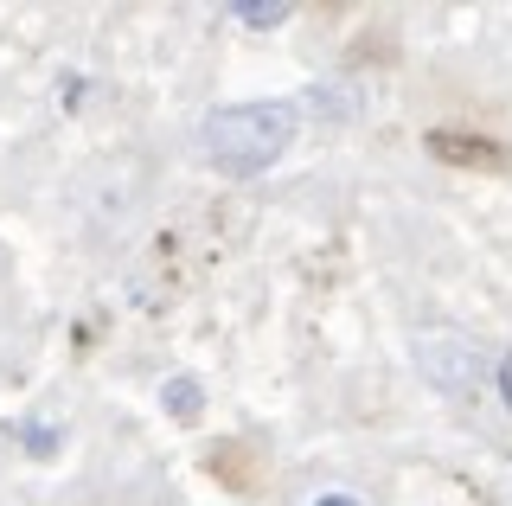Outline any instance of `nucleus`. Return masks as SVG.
Returning a JSON list of instances; mask_svg holds the SVG:
<instances>
[{"instance_id":"obj_2","label":"nucleus","mask_w":512,"mask_h":506,"mask_svg":"<svg viewBox=\"0 0 512 506\" xmlns=\"http://www.w3.org/2000/svg\"><path fill=\"white\" fill-rule=\"evenodd\" d=\"M416 372H423L442 398H480L487 359H480L461 334H423V340H416Z\"/></svg>"},{"instance_id":"obj_5","label":"nucleus","mask_w":512,"mask_h":506,"mask_svg":"<svg viewBox=\"0 0 512 506\" xmlns=\"http://www.w3.org/2000/svg\"><path fill=\"white\" fill-rule=\"evenodd\" d=\"M231 13H237L244 26H282V20H288L295 7H288V0H269V7H263V0H237Z\"/></svg>"},{"instance_id":"obj_8","label":"nucleus","mask_w":512,"mask_h":506,"mask_svg":"<svg viewBox=\"0 0 512 506\" xmlns=\"http://www.w3.org/2000/svg\"><path fill=\"white\" fill-rule=\"evenodd\" d=\"M314 506H359V500H352V494H320Z\"/></svg>"},{"instance_id":"obj_7","label":"nucleus","mask_w":512,"mask_h":506,"mask_svg":"<svg viewBox=\"0 0 512 506\" xmlns=\"http://www.w3.org/2000/svg\"><path fill=\"white\" fill-rule=\"evenodd\" d=\"M500 398L512 404V359H506V366H500Z\"/></svg>"},{"instance_id":"obj_6","label":"nucleus","mask_w":512,"mask_h":506,"mask_svg":"<svg viewBox=\"0 0 512 506\" xmlns=\"http://www.w3.org/2000/svg\"><path fill=\"white\" fill-rule=\"evenodd\" d=\"M20 436L32 442V455H52V449H58V430H45V423H26Z\"/></svg>"},{"instance_id":"obj_3","label":"nucleus","mask_w":512,"mask_h":506,"mask_svg":"<svg viewBox=\"0 0 512 506\" xmlns=\"http://www.w3.org/2000/svg\"><path fill=\"white\" fill-rule=\"evenodd\" d=\"M429 154H436V161H448V167H493V173L512 161V154L493 148L487 135H455V129H436V135H429Z\"/></svg>"},{"instance_id":"obj_4","label":"nucleus","mask_w":512,"mask_h":506,"mask_svg":"<svg viewBox=\"0 0 512 506\" xmlns=\"http://www.w3.org/2000/svg\"><path fill=\"white\" fill-rule=\"evenodd\" d=\"M160 398H167V410H173L180 423H192V417L205 410V391H199V378H173V385L160 391Z\"/></svg>"},{"instance_id":"obj_1","label":"nucleus","mask_w":512,"mask_h":506,"mask_svg":"<svg viewBox=\"0 0 512 506\" xmlns=\"http://www.w3.org/2000/svg\"><path fill=\"white\" fill-rule=\"evenodd\" d=\"M295 129H301V103H224L199 122V148L218 173L250 180L269 161H282Z\"/></svg>"}]
</instances>
